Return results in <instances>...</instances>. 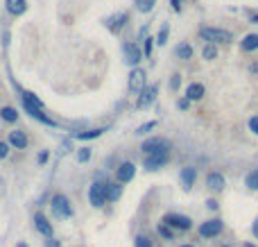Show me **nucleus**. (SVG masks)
Instances as JSON below:
<instances>
[{
	"mask_svg": "<svg viewBox=\"0 0 258 247\" xmlns=\"http://www.w3.org/2000/svg\"><path fill=\"white\" fill-rule=\"evenodd\" d=\"M179 179H181V186H184L186 191H188V188H193V186H195L197 170H195V168H190V166H186V168H181Z\"/></svg>",
	"mask_w": 258,
	"mask_h": 247,
	"instance_id": "obj_14",
	"label": "nucleus"
},
{
	"mask_svg": "<svg viewBox=\"0 0 258 247\" xmlns=\"http://www.w3.org/2000/svg\"><path fill=\"white\" fill-rule=\"evenodd\" d=\"M156 234H159L163 241H175V232H172L168 225H163V223H159V227H156Z\"/></svg>",
	"mask_w": 258,
	"mask_h": 247,
	"instance_id": "obj_25",
	"label": "nucleus"
},
{
	"mask_svg": "<svg viewBox=\"0 0 258 247\" xmlns=\"http://www.w3.org/2000/svg\"><path fill=\"white\" fill-rule=\"evenodd\" d=\"M206 207H209L211 211H218V207H220V204L215 202V200H206Z\"/></svg>",
	"mask_w": 258,
	"mask_h": 247,
	"instance_id": "obj_39",
	"label": "nucleus"
},
{
	"mask_svg": "<svg viewBox=\"0 0 258 247\" xmlns=\"http://www.w3.org/2000/svg\"><path fill=\"white\" fill-rule=\"evenodd\" d=\"M240 48H243V52H254V50H258V34L243 36V41H240Z\"/></svg>",
	"mask_w": 258,
	"mask_h": 247,
	"instance_id": "obj_19",
	"label": "nucleus"
},
{
	"mask_svg": "<svg viewBox=\"0 0 258 247\" xmlns=\"http://www.w3.org/2000/svg\"><path fill=\"white\" fill-rule=\"evenodd\" d=\"M104 132H107L104 127H100V129H88V132H77V134H75V139H79V141H91V139H98V136H102Z\"/></svg>",
	"mask_w": 258,
	"mask_h": 247,
	"instance_id": "obj_21",
	"label": "nucleus"
},
{
	"mask_svg": "<svg viewBox=\"0 0 258 247\" xmlns=\"http://www.w3.org/2000/svg\"><path fill=\"white\" fill-rule=\"evenodd\" d=\"M16 247H27V245H25V243H16Z\"/></svg>",
	"mask_w": 258,
	"mask_h": 247,
	"instance_id": "obj_44",
	"label": "nucleus"
},
{
	"mask_svg": "<svg viewBox=\"0 0 258 247\" xmlns=\"http://www.w3.org/2000/svg\"><path fill=\"white\" fill-rule=\"evenodd\" d=\"M249 132L258 134V116H252V118H249Z\"/></svg>",
	"mask_w": 258,
	"mask_h": 247,
	"instance_id": "obj_35",
	"label": "nucleus"
},
{
	"mask_svg": "<svg viewBox=\"0 0 258 247\" xmlns=\"http://www.w3.org/2000/svg\"><path fill=\"white\" fill-rule=\"evenodd\" d=\"M200 36L206 41V43H229L234 36L227 30H218V27H200Z\"/></svg>",
	"mask_w": 258,
	"mask_h": 247,
	"instance_id": "obj_1",
	"label": "nucleus"
},
{
	"mask_svg": "<svg viewBox=\"0 0 258 247\" xmlns=\"http://www.w3.org/2000/svg\"><path fill=\"white\" fill-rule=\"evenodd\" d=\"M179 247H195V245H188V243H186V245H179Z\"/></svg>",
	"mask_w": 258,
	"mask_h": 247,
	"instance_id": "obj_46",
	"label": "nucleus"
},
{
	"mask_svg": "<svg viewBox=\"0 0 258 247\" xmlns=\"http://www.w3.org/2000/svg\"><path fill=\"white\" fill-rule=\"evenodd\" d=\"M152 41H154L152 36H150V39H145V50H143V54H145V57H152V48H154V43H152Z\"/></svg>",
	"mask_w": 258,
	"mask_h": 247,
	"instance_id": "obj_34",
	"label": "nucleus"
},
{
	"mask_svg": "<svg viewBox=\"0 0 258 247\" xmlns=\"http://www.w3.org/2000/svg\"><path fill=\"white\" fill-rule=\"evenodd\" d=\"M170 5H172V9L175 11H179L181 9V0H170Z\"/></svg>",
	"mask_w": 258,
	"mask_h": 247,
	"instance_id": "obj_40",
	"label": "nucleus"
},
{
	"mask_svg": "<svg viewBox=\"0 0 258 247\" xmlns=\"http://www.w3.org/2000/svg\"><path fill=\"white\" fill-rule=\"evenodd\" d=\"M163 225H168L172 232H188V229H193V220L188 216H181V213H168L163 218Z\"/></svg>",
	"mask_w": 258,
	"mask_h": 247,
	"instance_id": "obj_2",
	"label": "nucleus"
},
{
	"mask_svg": "<svg viewBox=\"0 0 258 247\" xmlns=\"http://www.w3.org/2000/svg\"><path fill=\"white\" fill-rule=\"evenodd\" d=\"M136 175V166L132 161H122L120 166L116 168V182L118 184H129Z\"/></svg>",
	"mask_w": 258,
	"mask_h": 247,
	"instance_id": "obj_8",
	"label": "nucleus"
},
{
	"mask_svg": "<svg viewBox=\"0 0 258 247\" xmlns=\"http://www.w3.org/2000/svg\"><path fill=\"white\" fill-rule=\"evenodd\" d=\"M222 232H224V223L220 220V218H211V220H206V223L200 225V236L202 238H218Z\"/></svg>",
	"mask_w": 258,
	"mask_h": 247,
	"instance_id": "obj_6",
	"label": "nucleus"
},
{
	"mask_svg": "<svg viewBox=\"0 0 258 247\" xmlns=\"http://www.w3.org/2000/svg\"><path fill=\"white\" fill-rule=\"evenodd\" d=\"M145 70L143 68H134L132 75H129V91H134V93H141L143 89H145Z\"/></svg>",
	"mask_w": 258,
	"mask_h": 247,
	"instance_id": "obj_9",
	"label": "nucleus"
},
{
	"mask_svg": "<svg viewBox=\"0 0 258 247\" xmlns=\"http://www.w3.org/2000/svg\"><path fill=\"white\" fill-rule=\"evenodd\" d=\"M104 188H107V184L100 182V179L98 182H93L91 188H88V202H91L95 209H100V207L107 204V193H104Z\"/></svg>",
	"mask_w": 258,
	"mask_h": 247,
	"instance_id": "obj_4",
	"label": "nucleus"
},
{
	"mask_svg": "<svg viewBox=\"0 0 258 247\" xmlns=\"http://www.w3.org/2000/svg\"><path fill=\"white\" fill-rule=\"evenodd\" d=\"M88 159H91V148H79V152H77V161H79V163H86Z\"/></svg>",
	"mask_w": 258,
	"mask_h": 247,
	"instance_id": "obj_31",
	"label": "nucleus"
},
{
	"mask_svg": "<svg viewBox=\"0 0 258 247\" xmlns=\"http://www.w3.org/2000/svg\"><path fill=\"white\" fill-rule=\"evenodd\" d=\"M7 154H9V145H7V143H2V141H0V159H5Z\"/></svg>",
	"mask_w": 258,
	"mask_h": 247,
	"instance_id": "obj_37",
	"label": "nucleus"
},
{
	"mask_svg": "<svg viewBox=\"0 0 258 247\" xmlns=\"http://www.w3.org/2000/svg\"><path fill=\"white\" fill-rule=\"evenodd\" d=\"M50 207H52V213L57 218H70L73 216V207H70V202H68V198L63 193H57V195H52V202H50Z\"/></svg>",
	"mask_w": 258,
	"mask_h": 247,
	"instance_id": "obj_3",
	"label": "nucleus"
},
{
	"mask_svg": "<svg viewBox=\"0 0 258 247\" xmlns=\"http://www.w3.org/2000/svg\"><path fill=\"white\" fill-rule=\"evenodd\" d=\"M156 91H159L156 86H145V89L141 91V95H138L136 107H138V109H147V107H150V104L156 100Z\"/></svg>",
	"mask_w": 258,
	"mask_h": 247,
	"instance_id": "obj_12",
	"label": "nucleus"
},
{
	"mask_svg": "<svg viewBox=\"0 0 258 247\" xmlns=\"http://www.w3.org/2000/svg\"><path fill=\"white\" fill-rule=\"evenodd\" d=\"M245 247H256V245H252V243H245Z\"/></svg>",
	"mask_w": 258,
	"mask_h": 247,
	"instance_id": "obj_45",
	"label": "nucleus"
},
{
	"mask_svg": "<svg viewBox=\"0 0 258 247\" xmlns=\"http://www.w3.org/2000/svg\"><path fill=\"white\" fill-rule=\"evenodd\" d=\"M245 186L249 191H258V170H252V173L245 177Z\"/></svg>",
	"mask_w": 258,
	"mask_h": 247,
	"instance_id": "obj_26",
	"label": "nucleus"
},
{
	"mask_svg": "<svg viewBox=\"0 0 258 247\" xmlns=\"http://www.w3.org/2000/svg\"><path fill=\"white\" fill-rule=\"evenodd\" d=\"M154 127H156V120H147V123H143L141 127L136 129V134H138V136H145V134H150Z\"/></svg>",
	"mask_w": 258,
	"mask_h": 247,
	"instance_id": "obj_30",
	"label": "nucleus"
},
{
	"mask_svg": "<svg viewBox=\"0 0 258 247\" xmlns=\"http://www.w3.org/2000/svg\"><path fill=\"white\" fill-rule=\"evenodd\" d=\"M34 227H36V232L43 234L45 238H52V223H50L43 213H34Z\"/></svg>",
	"mask_w": 258,
	"mask_h": 247,
	"instance_id": "obj_11",
	"label": "nucleus"
},
{
	"mask_svg": "<svg viewBox=\"0 0 258 247\" xmlns=\"http://www.w3.org/2000/svg\"><path fill=\"white\" fill-rule=\"evenodd\" d=\"M9 145H14L16 150H25L27 148V136H25V132H9Z\"/></svg>",
	"mask_w": 258,
	"mask_h": 247,
	"instance_id": "obj_17",
	"label": "nucleus"
},
{
	"mask_svg": "<svg viewBox=\"0 0 258 247\" xmlns=\"http://www.w3.org/2000/svg\"><path fill=\"white\" fill-rule=\"evenodd\" d=\"M206 186H209L213 193H220V191H224V186H227V179L220 173H209L206 175Z\"/></svg>",
	"mask_w": 258,
	"mask_h": 247,
	"instance_id": "obj_13",
	"label": "nucleus"
},
{
	"mask_svg": "<svg viewBox=\"0 0 258 247\" xmlns=\"http://www.w3.org/2000/svg\"><path fill=\"white\" fill-rule=\"evenodd\" d=\"M179 84H181V77H179V75H175V77L170 79V89L177 91V89H179Z\"/></svg>",
	"mask_w": 258,
	"mask_h": 247,
	"instance_id": "obj_36",
	"label": "nucleus"
},
{
	"mask_svg": "<svg viewBox=\"0 0 258 247\" xmlns=\"http://www.w3.org/2000/svg\"><path fill=\"white\" fill-rule=\"evenodd\" d=\"M7 9H9L14 16H20L25 9H27V5H25V0H7Z\"/></svg>",
	"mask_w": 258,
	"mask_h": 247,
	"instance_id": "obj_22",
	"label": "nucleus"
},
{
	"mask_svg": "<svg viewBox=\"0 0 258 247\" xmlns=\"http://www.w3.org/2000/svg\"><path fill=\"white\" fill-rule=\"evenodd\" d=\"M177 109H179V111H188V109H190V100L188 98H181L179 102H177Z\"/></svg>",
	"mask_w": 258,
	"mask_h": 247,
	"instance_id": "obj_33",
	"label": "nucleus"
},
{
	"mask_svg": "<svg viewBox=\"0 0 258 247\" xmlns=\"http://www.w3.org/2000/svg\"><path fill=\"white\" fill-rule=\"evenodd\" d=\"M202 57H204L206 61H213L215 57H218V45L215 43H204V48H202Z\"/></svg>",
	"mask_w": 258,
	"mask_h": 247,
	"instance_id": "obj_23",
	"label": "nucleus"
},
{
	"mask_svg": "<svg viewBox=\"0 0 258 247\" xmlns=\"http://www.w3.org/2000/svg\"><path fill=\"white\" fill-rule=\"evenodd\" d=\"M206 93L204 84H200V82H193V84H188V89H186V98L193 102V100H202Z\"/></svg>",
	"mask_w": 258,
	"mask_h": 247,
	"instance_id": "obj_16",
	"label": "nucleus"
},
{
	"mask_svg": "<svg viewBox=\"0 0 258 247\" xmlns=\"http://www.w3.org/2000/svg\"><path fill=\"white\" fill-rule=\"evenodd\" d=\"M23 102H27V104H32V107H36V109H41V111H43V102H41L36 95L27 93V91H23Z\"/></svg>",
	"mask_w": 258,
	"mask_h": 247,
	"instance_id": "obj_28",
	"label": "nucleus"
},
{
	"mask_svg": "<svg viewBox=\"0 0 258 247\" xmlns=\"http://www.w3.org/2000/svg\"><path fill=\"white\" fill-rule=\"evenodd\" d=\"M175 54H177V59L188 61L190 57H193V45H190V43H179L175 48Z\"/></svg>",
	"mask_w": 258,
	"mask_h": 247,
	"instance_id": "obj_20",
	"label": "nucleus"
},
{
	"mask_svg": "<svg viewBox=\"0 0 258 247\" xmlns=\"http://www.w3.org/2000/svg\"><path fill=\"white\" fill-rule=\"evenodd\" d=\"M168 32H170V25H161V30H159V36H156V43L159 45H166V41H168Z\"/></svg>",
	"mask_w": 258,
	"mask_h": 247,
	"instance_id": "obj_29",
	"label": "nucleus"
},
{
	"mask_svg": "<svg viewBox=\"0 0 258 247\" xmlns=\"http://www.w3.org/2000/svg\"><path fill=\"white\" fill-rule=\"evenodd\" d=\"M45 161H48V152H41L39 154V163H45Z\"/></svg>",
	"mask_w": 258,
	"mask_h": 247,
	"instance_id": "obj_41",
	"label": "nucleus"
},
{
	"mask_svg": "<svg viewBox=\"0 0 258 247\" xmlns=\"http://www.w3.org/2000/svg\"><path fill=\"white\" fill-rule=\"evenodd\" d=\"M0 118L5 120V123H16L18 114H16V109H11V107H2L0 109Z\"/></svg>",
	"mask_w": 258,
	"mask_h": 247,
	"instance_id": "obj_24",
	"label": "nucleus"
},
{
	"mask_svg": "<svg viewBox=\"0 0 258 247\" xmlns=\"http://www.w3.org/2000/svg\"><path fill=\"white\" fill-rule=\"evenodd\" d=\"M45 247H61V243L54 241V236H52V238H48V241H45Z\"/></svg>",
	"mask_w": 258,
	"mask_h": 247,
	"instance_id": "obj_38",
	"label": "nucleus"
},
{
	"mask_svg": "<svg viewBox=\"0 0 258 247\" xmlns=\"http://www.w3.org/2000/svg\"><path fill=\"white\" fill-rule=\"evenodd\" d=\"M127 18H129V14H127V11H120V14L111 16V18L107 20L109 30H111V32H118V30H120V27H122V25L127 23Z\"/></svg>",
	"mask_w": 258,
	"mask_h": 247,
	"instance_id": "obj_18",
	"label": "nucleus"
},
{
	"mask_svg": "<svg viewBox=\"0 0 258 247\" xmlns=\"http://www.w3.org/2000/svg\"><path fill=\"white\" fill-rule=\"evenodd\" d=\"M122 52H125V59H127V64H129V66H134V68H136V66L141 64L143 52L138 50L136 43H125V45H122Z\"/></svg>",
	"mask_w": 258,
	"mask_h": 247,
	"instance_id": "obj_10",
	"label": "nucleus"
},
{
	"mask_svg": "<svg viewBox=\"0 0 258 247\" xmlns=\"http://www.w3.org/2000/svg\"><path fill=\"white\" fill-rule=\"evenodd\" d=\"M141 150L147 154H156V152H168L170 150V141L163 139V136H152V139H147L145 143L141 145Z\"/></svg>",
	"mask_w": 258,
	"mask_h": 247,
	"instance_id": "obj_5",
	"label": "nucleus"
},
{
	"mask_svg": "<svg viewBox=\"0 0 258 247\" xmlns=\"http://www.w3.org/2000/svg\"><path fill=\"white\" fill-rule=\"evenodd\" d=\"M252 23H256V25H258V14H254V16H252Z\"/></svg>",
	"mask_w": 258,
	"mask_h": 247,
	"instance_id": "obj_43",
	"label": "nucleus"
},
{
	"mask_svg": "<svg viewBox=\"0 0 258 247\" xmlns=\"http://www.w3.org/2000/svg\"><path fill=\"white\" fill-rule=\"evenodd\" d=\"M156 5V0H136V9L141 11V14H147V11H152Z\"/></svg>",
	"mask_w": 258,
	"mask_h": 247,
	"instance_id": "obj_27",
	"label": "nucleus"
},
{
	"mask_svg": "<svg viewBox=\"0 0 258 247\" xmlns=\"http://www.w3.org/2000/svg\"><path fill=\"white\" fill-rule=\"evenodd\" d=\"M222 247H231V245H222Z\"/></svg>",
	"mask_w": 258,
	"mask_h": 247,
	"instance_id": "obj_47",
	"label": "nucleus"
},
{
	"mask_svg": "<svg viewBox=\"0 0 258 247\" xmlns=\"http://www.w3.org/2000/svg\"><path fill=\"white\" fill-rule=\"evenodd\" d=\"M104 193H107V202H118V200H120V195H122V184H118V182H107Z\"/></svg>",
	"mask_w": 258,
	"mask_h": 247,
	"instance_id": "obj_15",
	"label": "nucleus"
},
{
	"mask_svg": "<svg viewBox=\"0 0 258 247\" xmlns=\"http://www.w3.org/2000/svg\"><path fill=\"white\" fill-rule=\"evenodd\" d=\"M168 161H170V150H168V152L147 154L145 161H143V166H145L147 170H159V168H163V166H168Z\"/></svg>",
	"mask_w": 258,
	"mask_h": 247,
	"instance_id": "obj_7",
	"label": "nucleus"
},
{
	"mask_svg": "<svg viewBox=\"0 0 258 247\" xmlns=\"http://www.w3.org/2000/svg\"><path fill=\"white\" fill-rule=\"evenodd\" d=\"M252 234L258 238V218H256V223H254V227H252Z\"/></svg>",
	"mask_w": 258,
	"mask_h": 247,
	"instance_id": "obj_42",
	"label": "nucleus"
},
{
	"mask_svg": "<svg viewBox=\"0 0 258 247\" xmlns=\"http://www.w3.org/2000/svg\"><path fill=\"white\" fill-rule=\"evenodd\" d=\"M134 247H154L152 245V241L147 236H136V241H134Z\"/></svg>",
	"mask_w": 258,
	"mask_h": 247,
	"instance_id": "obj_32",
	"label": "nucleus"
}]
</instances>
